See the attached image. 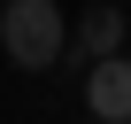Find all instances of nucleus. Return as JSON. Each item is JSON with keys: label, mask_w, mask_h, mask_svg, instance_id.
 Instances as JSON below:
<instances>
[{"label": "nucleus", "mask_w": 131, "mask_h": 124, "mask_svg": "<svg viewBox=\"0 0 131 124\" xmlns=\"http://www.w3.org/2000/svg\"><path fill=\"white\" fill-rule=\"evenodd\" d=\"M0 47L16 70H54L70 54V23L54 0H0Z\"/></svg>", "instance_id": "obj_1"}, {"label": "nucleus", "mask_w": 131, "mask_h": 124, "mask_svg": "<svg viewBox=\"0 0 131 124\" xmlns=\"http://www.w3.org/2000/svg\"><path fill=\"white\" fill-rule=\"evenodd\" d=\"M85 109H93L100 124H131V62H123V54L85 62Z\"/></svg>", "instance_id": "obj_2"}, {"label": "nucleus", "mask_w": 131, "mask_h": 124, "mask_svg": "<svg viewBox=\"0 0 131 124\" xmlns=\"http://www.w3.org/2000/svg\"><path fill=\"white\" fill-rule=\"evenodd\" d=\"M123 47V8H85L77 31H70V62H100Z\"/></svg>", "instance_id": "obj_3"}]
</instances>
